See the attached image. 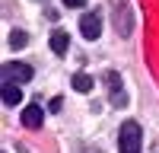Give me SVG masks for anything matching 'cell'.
Instances as JSON below:
<instances>
[{"label":"cell","mask_w":159,"mask_h":153,"mask_svg":"<svg viewBox=\"0 0 159 153\" xmlns=\"http://www.w3.org/2000/svg\"><path fill=\"white\" fill-rule=\"evenodd\" d=\"M42 118H45V115H42L38 105H25V109H22V124L32 128V131H35V128H42Z\"/></svg>","instance_id":"7"},{"label":"cell","mask_w":159,"mask_h":153,"mask_svg":"<svg viewBox=\"0 0 159 153\" xmlns=\"http://www.w3.org/2000/svg\"><path fill=\"white\" fill-rule=\"evenodd\" d=\"M64 7H70V10H76V7H86V0H64Z\"/></svg>","instance_id":"11"},{"label":"cell","mask_w":159,"mask_h":153,"mask_svg":"<svg viewBox=\"0 0 159 153\" xmlns=\"http://www.w3.org/2000/svg\"><path fill=\"white\" fill-rule=\"evenodd\" d=\"M25 42H29V35H25L22 29H13L10 32V48H25Z\"/></svg>","instance_id":"10"},{"label":"cell","mask_w":159,"mask_h":153,"mask_svg":"<svg viewBox=\"0 0 159 153\" xmlns=\"http://www.w3.org/2000/svg\"><path fill=\"white\" fill-rule=\"evenodd\" d=\"M73 89H80V93H89L92 89V76H86V73H73Z\"/></svg>","instance_id":"9"},{"label":"cell","mask_w":159,"mask_h":153,"mask_svg":"<svg viewBox=\"0 0 159 153\" xmlns=\"http://www.w3.org/2000/svg\"><path fill=\"white\" fill-rule=\"evenodd\" d=\"M0 76H3V83H29L32 80V67L29 64H19V61H7L0 67Z\"/></svg>","instance_id":"3"},{"label":"cell","mask_w":159,"mask_h":153,"mask_svg":"<svg viewBox=\"0 0 159 153\" xmlns=\"http://www.w3.org/2000/svg\"><path fill=\"white\" fill-rule=\"evenodd\" d=\"M102 80H105V86H108V99H111V105H118V109H121V105H127V96H124L121 76H118L115 70H108V73L102 76Z\"/></svg>","instance_id":"4"},{"label":"cell","mask_w":159,"mask_h":153,"mask_svg":"<svg viewBox=\"0 0 159 153\" xmlns=\"http://www.w3.org/2000/svg\"><path fill=\"white\" fill-rule=\"evenodd\" d=\"M118 150L121 153H140V124L137 121H124L118 131Z\"/></svg>","instance_id":"2"},{"label":"cell","mask_w":159,"mask_h":153,"mask_svg":"<svg viewBox=\"0 0 159 153\" xmlns=\"http://www.w3.org/2000/svg\"><path fill=\"white\" fill-rule=\"evenodd\" d=\"M0 96H3V102H7V105H16V102L22 99V96H19V86H16V83H3Z\"/></svg>","instance_id":"8"},{"label":"cell","mask_w":159,"mask_h":153,"mask_svg":"<svg viewBox=\"0 0 159 153\" xmlns=\"http://www.w3.org/2000/svg\"><path fill=\"white\" fill-rule=\"evenodd\" d=\"M67 48H70V35L64 32V29H54V32H51V51H54L57 58H64Z\"/></svg>","instance_id":"6"},{"label":"cell","mask_w":159,"mask_h":153,"mask_svg":"<svg viewBox=\"0 0 159 153\" xmlns=\"http://www.w3.org/2000/svg\"><path fill=\"white\" fill-rule=\"evenodd\" d=\"M111 22L118 35H130L134 32V13H130L127 0H111Z\"/></svg>","instance_id":"1"},{"label":"cell","mask_w":159,"mask_h":153,"mask_svg":"<svg viewBox=\"0 0 159 153\" xmlns=\"http://www.w3.org/2000/svg\"><path fill=\"white\" fill-rule=\"evenodd\" d=\"M80 35L83 38H99L102 35V13H86L83 19H80Z\"/></svg>","instance_id":"5"}]
</instances>
